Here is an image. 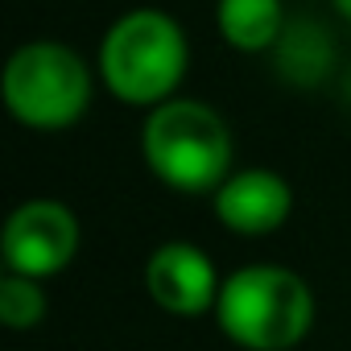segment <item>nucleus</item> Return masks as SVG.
<instances>
[{"instance_id":"nucleus-1","label":"nucleus","mask_w":351,"mask_h":351,"mask_svg":"<svg viewBox=\"0 0 351 351\" xmlns=\"http://www.w3.org/2000/svg\"><path fill=\"white\" fill-rule=\"evenodd\" d=\"M141 149L157 182L182 195H215L232 178V132L199 99H165L149 112Z\"/></svg>"},{"instance_id":"nucleus-2","label":"nucleus","mask_w":351,"mask_h":351,"mask_svg":"<svg viewBox=\"0 0 351 351\" xmlns=\"http://www.w3.org/2000/svg\"><path fill=\"white\" fill-rule=\"evenodd\" d=\"M215 318L244 351H289L314 326V293L281 265H244L219 285Z\"/></svg>"},{"instance_id":"nucleus-3","label":"nucleus","mask_w":351,"mask_h":351,"mask_svg":"<svg viewBox=\"0 0 351 351\" xmlns=\"http://www.w3.org/2000/svg\"><path fill=\"white\" fill-rule=\"evenodd\" d=\"M104 87L132 108H157L173 99L186 75V34L161 9H132L104 34L99 46Z\"/></svg>"},{"instance_id":"nucleus-4","label":"nucleus","mask_w":351,"mask_h":351,"mask_svg":"<svg viewBox=\"0 0 351 351\" xmlns=\"http://www.w3.org/2000/svg\"><path fill=\"white\" fill-rule=\"evenodd\" d=\"M5 104L25 128H71L91 104V71L62 42H29L5 66Z\"/></svg>"},{"instance_id":"nucleus-5","label":"nucleus","mask_w":351,"mask_h":351,"mask_svg":"<svg viewBox=\"0 0 351 351\" xmlns=\"http://www.w3.org/2000/svg\"><path fill=\"white\" fill-rule=\"evenodd\" d=\"M0 252H5V269L21 277H54L62 273L75 252H79V219L71 207L54 199H29L21 203L0 236Z\"/></svg>"},{"instance_id":"nucleus-6","label":"nucleus","mask_w":351,"mask_h":351,"mask_svg":"<svg viewBox=\"0 0 351 351\" xmlns=\"http://www.w3.org/2000/svg\"><path fill=\"white\" fill-rule=\"evenodd\" d=\"M145 285L161 310L178 314V318H195L203 310H215L223 281H219V273L203 248H195L186 240H169L149 256Z\"/></svg>"},{"instance_id":"nucleus-7","label":"nucleus","mask_w":351,"mask_h":351,"mask_svg":"<svg viewBox=\"0 0 351 351\" xmlns=\"http://www.w3.org/2000/svg\"><path fill=\"white\" fill-rule=\"evenodd\" d=\"M293 211V191L273 169H240L215 191V215L236 236H269Z\"/></svg>"},{"instance_id":"nucleus-8","label":"nucleus","mask_w":351,"mask_h":351,"mask_svg":"<svg viewBox=\"0 0 351 351\" xmlns=\"http://www.w3.org/2000/svg\"><path fill=\"white\" fill-rule=\"evenodd\" d=\"M215 25L228 46H236L244 54H261L281 42L285 9H281V0H219Z\"/></svg>"},{"instance_id":"nucleus-9","label":"nucleus","mask_w":351,"mask_h":351,"mask_svg":"<svg viewBox=\"0 0 351 351\" xmlns=\"http://www.w3.org/2000/svg\"><path fill=\"white\" fill-rule=\"evenodd\" d=\"M46 318V293L34 277L9 273L0 281V322L9 330H29Z\"/></svg>"},{"instance_id":"nucleus-10","label":"nucleus","mask_w":351,"mask_h":351,"mask_svg":"<svg viewBox=\"0 0 351 351\" xmlns=\"http://www.w3.org/2000/svg\"><path fill=\"white\" fill-rule=\"evenodd\" d=\"M335 9H339V13H343L347 21H351V0H335Z\"/></svg>"}]
</instances>
